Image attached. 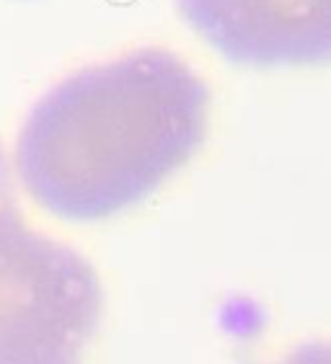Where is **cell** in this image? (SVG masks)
Here are the masks:
<instances>
[{"mask_svg": "<svg viewBox=\"0 0 331 364\" xmlns=\"http://www.w3.org/2000/svg\"><path fill=\"white\" fill-rule=\"evenodd\" d=\"M101 316L96 269L28 228L0 147V364H85Z\"/></svg>", "mask_w": 331, "mask_h": 364, "instance_id": "obj_2", "label": "cell"}, {"mask_svg": "<svg viewBox=\"0 0 331 364\" xmlns=\"http://www.w3.org/2000/svg\"><path fill=\"white\" fill-rule=\"evenodd\" d=\"M210 88L169 49H135L65 77L16 145L26 194L52 218L99 223L145 202L207 140Z\"/></svg>", "mask_w": 331, "mask_h": 364, "instance_id": "obj_1", "label": "cell"}, {"mask_svg": "<svg viewBox=\"0 0 331 364\" xmlns=\"http://www.w3.org/2000/svg\"><path fill=\"white\" fill-rule=\"evenodd\" d=\"M177 8L199 39L241 68H313L331 55V0H177Z\"/></svg>", "mask_w": 331, "mask_h": 364, "instance_id": "obj_3", "label": "cell"}, {"mask_svg": "<svg viewBox=\"0 0 331 364\" xmlns=\"http://www.w3.org/2000/svg\"><path fill=\"white\" fill-rule=\"evenodd\" d=\"M280 364H331L329 346H326L324 341L303 343V346H298V349Z\"/></svg>", "mask_w": 331, "mask_h": 364, "instance_id": "obj_4", "label": "cell"}]
</instances>
